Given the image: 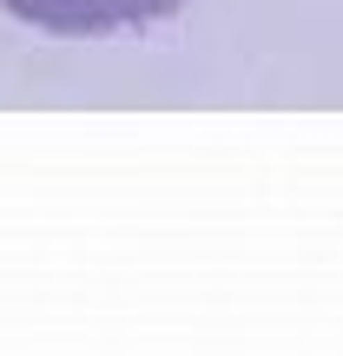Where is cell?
<instances>
[{
  "instance_id": "6da1fadb",
  "label": "cell",
  "mask_w": 343,
  "mask_h": 356,
  "mask_svg": "<svg viewBox=\"0 0 343 356\" xmlns=\"http://www.w3.org/2000/svg\"><path fill=\"white\" fill-rule=\"evenodd\" d=\"M13 20L40 26V33H66V40H99L119 26H152L172 20L185 0H0Z\"/></svg>"
}]
</instances>
